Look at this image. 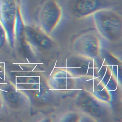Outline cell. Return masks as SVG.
<instances>
[{
    "label": "cell",
    "instance_id": "cell-2",
    "mask_svg": "<svg viewBox=\"0 0 122 122\" xmlns=\"http://www.w3.org/2000/svg\"><path fill=\"white\" fill-rule=\"evenodd\" d=\"M75 103L77 109L94 121L107 118L110 114L109 102L104 101L88 91L83 90L76 96Z\"/></svg>",
    "mask_w": 122,
    "mask_h": 122
},
{
    "label": "cell",
    "instance_id": "cell-10",
    "mask_svg": "<svg viewBox=\"0 0 122 122\" xmlns=\"http://www.w3.org/2000/svg\"><path fill=\"white\" fill-rule=\"evenodd\" d=\"M2 102H3V100H2V97H1V94H0V108L2 106V103H3Z\"/></svg>",
    "mask_w": 122,
    "mask_h": 122
},
{
    "label": "cell",
    "instance_id": "cell-7",
    "mask_svg": "<svg viewBox=\"0 0 122 122\" xmlns=\"http://www.w3.org/2000/svg\"><path fill=\"white\" fill-rule=\"evenodd\" d=\"M94 60L77 55L76 59H72L67 65V71L73 76H89L95 68L92 67Z\"/></svg>",
    "mask_w": 122,
    "mask_h": 122
},
{
    "label": "cell",
    "instance_id": "cell-4",
    "mask_svg": "<svg viewBox=\"0 0 122 122\" xmlns=\"http://www.w3.org/2000/svg\"><path fill=\"white\" fill-rule=\"evenodd\" d=\"M20 16L18 0H0V23L5 30L6 37L10 40L15 35Z\"/></svg>",
    "mask_w": 122,
    "mask_h": 122
},
{
    "label": "cell",
    "instance_id": "cell-6",
    "mask_svg": "<svg viewBox=\"0 0 122 122\" xmlns=\"http://www.w3.org/2000/svg\"><path fill=\"white\" fill-rule=\"evenodd\" d=\"M110 0H70L69 8L74 16L83 18L96 11L111 8Z\"/></svg>",
    "mask_w": 122,
    "mask_h": 122
},
{
    "label": "cell",
    "instance_id": "cell-5",
    "mask_svg": "<svg viewBox=\"0 0 122 122\" xmlns=\"http://www.w3.org/2000/svg\"><path fill=\"white\" fill-rule=\"evenodd\" d=\"M62 15L61 8L56 1H46L42 5L39 13L40 28L49 35L58 26Z\"/></svg>",
    "mask_w": 122,
    "mask_h": 122
},
{
    "label": "cell",
    "instance_id": "cell-8",
    "mask_svg": "<svg viewBox=\"0 0 122 122\" xmlns=\"http://www.w3.org/2000/svg\"><path fill=\"white\" fill-rule=\"evenodd\" d=\"M25 35L30 42L38 47L48 49L52 46V41L49 36L40 28L28 26L24 28Z\"/></svg>",
    "mask_w": 122,
    "mask_h": 122
},
{
    "label": "cell",
    "instance_id": "cell-3",
    "mask_svg": "<svg viewBox=\"0 0 122 122\" xmlns=\"http://www.w3.org/2000/svg\"><path fill=\"white\" fill-rule=\"evenodd\" d=\"M104 41L97 31L87 32L76 39L73 49L76 55L95 60L102 53Z\"/></svg>",
    "mask_w": 122,
    "mask_h": 122
},
{
    "label": "cell",
    "instance_id": "cell-1",
    "mask_svg": "<svg viewBox=\"0 0 122 122\" xmlns=\"http://www.w3.org/2000/svg\"><path fill=\"white\" fill-rule=\"evenodd\" d=\"M97 33L106 41H119L122 35V18L114 10L109 8L99 10L92 15Z\"/></svg>",
    "mask_w": 122,
    "mask_h": 122
},
{
    "label": "cell",
    "instance_id": "cell-9",
    "mask_svg": "<svg viewBox=\"0 0 122 122\" xmlns=\"http://www.w3.org/2000/svg\"><path fill=\"white\" fill-rule=\"evenodd\" d=\"M0 92L2 100H4L10 106L14 108L24 107L28 102V99L25 95L12 88H8Z\"/></svg>",
    "mask_w": 122,
    "mask_h": 122
}]
</instances>
